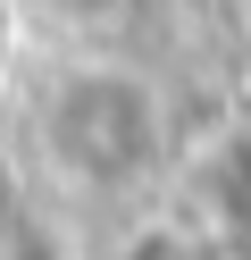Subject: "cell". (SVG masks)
Wrapping results in <instances>:
<instances>
[{
  "label": "cell",
  "instance_id": "1",
  "mask_svg": "<svg viewBox=\"0 0 251 260\" xmlns=\"http://www.w3.org/2000/svg\"><path fill=\"white\" fill-rule=\"evenodd\" d=\"M167 92L134 59H67L33 92V151L76 193H126L167 159Z\"/></svg>",
  "mask_w": 251,
  "mask_h": 260
},
{
  "label": "cell",
  "instance_id": "2",
  "mask_svg": "<svg viewBox=\"0 0 251 260\" xmlns=\"http://www.w3.org/2000/svg\"><path fill=\"white\" fill-rule=\"evenodd\" d=\"M0 260H42V243H33V226H17L9 210H0Z\"/></svg>",
  "mask_w": 251,
  "mask_h": 260
},
{
  "label": "cell",
  "instance_id": "3",
  "mask_svg": "<svg viewBox=\"0 0 251 260\" xmlns=\"http://www.w3.org/2000/svg\"><path fill=\"white\" fill-rule=\"evenodd\" d=\"M0 51H9V9H0Z\"/></svg>",
  "mask_w": 251,
  "mask_h": 260
}]
</instances>
